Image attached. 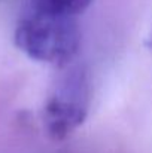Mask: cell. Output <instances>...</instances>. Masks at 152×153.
Masks as SVG:
<instances>
[{
	"label": "cell",
	"mask_w": 152,
	"mask_h": 153,
	"mask_svg": "<svg viewBox=\"0 0 152 153\" xmlns=\"http://www.w3.org/2000/svg\"><path fill=\"white\" fill-rule=\"evenodd\" d=\"M52 86L45 102L43 123L52 140L72 135L87 119L91 104V77L84 64H70Z\"/></svg>",
	"instance_id": "2"
},
{
	"label": "cell",
	"mask_w": 152,
	"mask_h": 153,
	"mask_svg": "<svg viewBox=\"0 0 152 153\" xmlns=\"http://www.w3.org/2000/svg\"><path fill=\"white\" fill-rule=\"evenodd\" d=\"M13 40L16 48L28 58L64 68L78 55L81 30L76 18L28 9L16 24Z\"/></svg>",
	"instance_id": "1"
},
{
	"label": "cell",
	"mask_w": 152,
	"mask_h": 153,
	"mask_svg": "<svg viewBox=\"0 0 152 153\" xmlns=\"http://www.w3.org/2000/svg\"><path fill=\"white\" fill-rule=\"evenodd\" d=\"M91 3L93 0H31L30 9L48 15L76 18Z\"/></svg>",
	"instance_id": "3"
},
{
	"label": "cell",
	"mask_w": 152,
	"mask_h": 153,
	"mask_svg": "<svg viewBox=\"0 0 152 153\" xmlns=\"http://www.w3.org/2000/svg\"><path fill=\"white\" fill-rule=\"evenodd\" d=\"M146 46L152 51V33L149 34V37H148V40H146Z\"/></svg>",
	"instance_id": "4"
}]
</instances>
